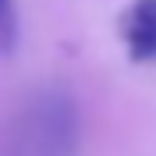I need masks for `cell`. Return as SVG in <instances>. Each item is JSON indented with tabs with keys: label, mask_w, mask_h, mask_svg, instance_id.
Segmentation results:
<instances>
[{
	"label": "cell",
	"mask_w": 156,
	"mask_h": 156,
	"mask_svg": "<svg viewBox=\"0 0 156 156\" xmlns=\"http://www.w3.org/2000/svg\"><path fill=\"white\" fill-rule=\"evenodd\" d=\"M78 142V114L75 103L60 92L36 99L25 110L21 128L14 135V156H71Z\"/></svg>",
	"instance_id": "6da1fadb"
},
{
	"label": "cell",
	"mask_w": 156,
	"mask_h": 156,
	"mask_svg": "<svg viewBox=\"0 0 156 156\" xmlns=\"http://www.w3.org/2000/svg\"><path fill=\"white\" fill-rule=\"evenodd\" d=\"M121 39L131 60H156V0H131L121 18Z\"/></svg>",
	"instance_id": "7a4b0ae2"
}]
</instances>
